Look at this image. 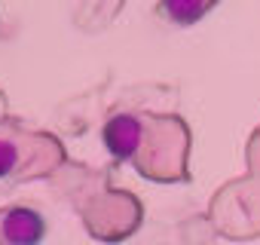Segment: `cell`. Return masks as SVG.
Segmentation results:
<instances>
[{"mask_svg":"<svg viewBox=\"0 0 260 245\" xmlns=\"http://www.w3.org/2000/svg\"><path fill=\"white\" fill-rule=\"evenodd\" d=\"M46 236V221L28 205H10L0 211V239L7 245H37Z\"/></svg>","mask_w":260,"mask_h":245,"instance_id":"1","label":"cell"},{"mask_svg":"<svg viewBox=\"0 0 260 245\" xmlns=\"http://www.w3.org/2000/svg\"><path fill=\"white\" fill-rule=\"evenodd\" d=\"M13 166H16V147L7 144V141H0V178L10 175Z\"/></svg>","mask_w":260,"mask_h":245,"instance_id":"4","label":"cell"},{"mask_svg":"<svg viewBox=\"0 0 260 245\" xmlns=\"http://www.w3.org/2000/svg\"><path fill=\"white\" fill-rule=\"evenodd\" d=\"M217 0H159V13L172 19L175 25H193L199 22Z\"/></svg>","mask_w":260,"mask_h":245,"instance_id":"3","label":"cell"},{"mask_svg":"<svg viewBox=\"0 0 260 245\" xmlns=\"http://www.w3.org/2000/svg\"><path fill=\"white\" fill-rule=\"evenodd\" d=\"M138 141H141V122L135 116H128V113L110 116V122L104 126V144L113 160H128L135 154Z\"/></svg>","mask_w":260,"mask_h":245,"instance_id":"2","label":"cell"}]
</instances>
